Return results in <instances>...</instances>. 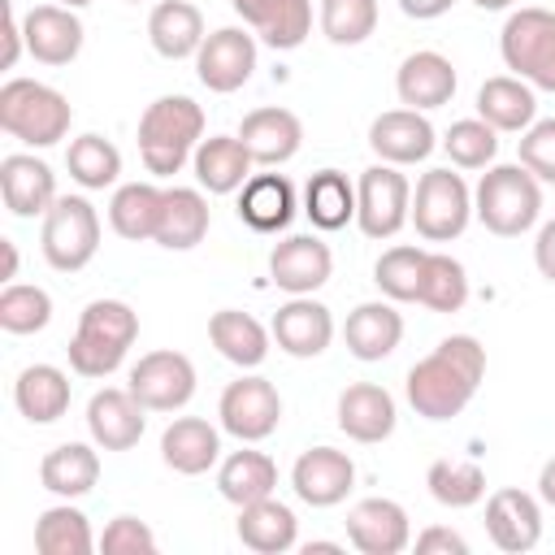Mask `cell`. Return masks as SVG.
<instances>
[{
	"instance_id": "7",
	"label": "cell",
	"mask_w": 555,
	"mask_h": 555,
	"mask_svg": "<svg viewBox=\"0 0 555 555\" xmlns=\"http://www.w3.org/2000/svg\"><path fill=\"white\" fill-rule=\"evenodd\" d=\"M43 260L56 273H78L100 251V212L82 195H56V204L43 217Z\"/></svg>"
},
{
	"instance_id": "2",
	"label": "cell",
	"mask_w": 555,
	"mask_h": 555,
	"mask_svg": "<svg viewBox=\"0 0 555 555\" xmlns=\"http://www.w3.org/2000/svg\"><path fill=\"white\" fill-rule=\"evenodd\" d=\"M134 338H139V317L126 299H91L78 312V330L65 347L69 369L78 377H108L121 369Z\"/></svg>"
},
{
	"instance_id": "35",
	"label": "cell",
	"mask_w": 555,
	"mask_h": 555,
	"mask_svg": "<svg viewBox=\"0 0 555 555\" xmlns=\"http://www.w3.org/2000/svg\"><path fill=\"white\" fill-rule=\"evenodd\" d=\"M208 338H212V347H217L230 364H238V369H260L264 356H269L273 330H264V325H260L251 312H243V308H221V312L208 317Z\"/></svg>"
},
{
	"instance_id": "12",
	"label": "cell",
	"mask_w": 555,
	"mask_h": 555,
	"mask_svg": "<svg viewBox=\"0 0 555 555\" xmlns=\"http://www.w3.org/2000/svg\"><path fill=\"white\" fill-rule=\"evenodd\" d=\"M251 69H256V35H247V30H238V26L212 30V35L199 43V52H195V74H199V82H204L208 91H217V95L238 91V87L251 78Z\"/></svg>"
},
{
	"instance_id": "53",
	"label": "cell",
	"mask_w": 555,
	"mask_h": 555,
	"mask_svg": "<svg viewBox=\"0 0 555 555\" xmlns=\"http://www.w3.org/2000/svg\"><path fill=\"white\" fill-rule=\"evenodd\" d=\"M451 4H455V0H399V9H403L408 17H416V22H434V17H442Z\"/></svg>"
},
{
	"instance_id": "43",
	"label": "cell",
	"mask_w": 555,
	"mask_h": 555,
	"mask_svg": "<svg viewBox=\"0 0 555 555\" xmlns=\"http://www.w3.org/2000/svg\"><path fill=\"white\" fill-rule=\"evenodd\" d=\"M425 247H412V243H399V247H386L373 264V282L386 299L395 304H412L421 295V273H425Z\"/></svg>"
},
{
	"instance_id": "56",
	"label": "cell",
	"mask_w": 555,
	"mask_h": 555,
	"mask_svg": "<svg viewBox=\"0 0 555 555\" xmlns=\"http://www.w3.org/2000/svg\"><path fill=\"white\" fill-rule=\"evenodd\" d=\"M325 551L334 555V551H343V546H338V542H308V546H304V555H325Z\"/></svg>"
},
{
	"instance_id": "55",
	"label": "cell",
	"mask_w": 555,
	"mask_h": 555,
	"mask_svg": "<svg viewBox=\"0 0 555 555\" xmlns=\"http://www.w3.org/2000/svg\"><path fill=\"white\" fill-rule=\"evenodd\" d=\"M0 251H4V282L17 278V243L13 238H0Z\"/></svg>"
},
{
	"instance_id": "31",
	"label": "cell",
	"mask_w": 555,
	"mask_h": 555,
	"mask_svg": "<svg viewBox=\"0 0 555 555\" xmlns=\"http://www.w3.org/2000/svg\"><path fill=\"white\" fill-rule=\"evenodd\" d=\"M191 165H195V182L208 195H230L251 178L256 160H251V152L243 147L238 134H212V139H199Z\"/></svg>"
},
{
	"instance_id": "18",
	"label": "cell",
	"mask_w": 555,
	"mask_h": 555,
	"mask_svg": "<svg viewBox=\"0 0 555 555\" xmlns=\"http://www.w3.org/2000/svg\"><path fill=\"white\" fill-rule=\"evenodd\" d=\"M273 343L295 356V360H312L334 343V317L325 304H317L312 295H291L278 312H273Z\"/></svg>"
},
{
	"instance_id": "21",
	"label": "cell",
	"mask_w": 555,
	"mask_h": 555,
	"mask_svg": "<svg viewBox=\"0 0 555 555\" xmlns=\"http://www.w3.org/2000/svg\"><path fill=\"white\" fill-rule=\"evenodd\" d=\"M395 421H399V408H395V395L377 382H351L343 395H338V429L351 438V442H386L395 434Z\"/></svg>"
},
{
	"instance_id": "57",
	"label": "cell",
	"mask_w": 555,
	"mask_h": 555,
	"mask_svg": "<svg viewBox=\"0 0 555 555\" xmlns=\"http://www.w3.org/2000/svg\"><path fill=\"white\" fill-rule=\"evenodd\" d=\"M477 9H486V13H499V9H512L516 0H473Z\"/></svg>"
},
{
	"instance_id": "3",
	"label": "cell",
	"mask_w": 555,
	"mask_h": 555,
	"mask_svg": "<svg viewBox=\"0 0 555 555\" xmlns=\"http://www.w3.org/2000/svg\"><path fill=\"white\" fill-rule=\"evenodd\" d=\"M204 139V108L191 95H160L139 117V156L147 173L173 178Z\"/></svg>"
},
{
	"instance_id": "34",
	"label": "cell",
	"mask_w": 555,
	"mask_h": 555,
	"mask_svg": "<svg viewBox=\"0 0 555 555\" xmlns=\"http://www.w3.org/2000/svg\"><path fill=\"white\" fill-rule=\"evenodd\" d=\"M147 39L165 61H186L208 39L204 35V13L191 0H160L147 17Z\"/></svg>"
},
{
	"instance_id": "9",
	"label": "cell",
	"mask_w": 555,
	"mask_h": 555,
	"mask_svg": "<svg viewBox=\"0 0 555 555\" xmlns=\"http://www.w3.org/2000/svg\"><path fill=\"white\" fill-rule=\"evenodd\" d=\"M412 221V182L399 165H369L356 182V225L369 238H395Z\"/></svg>"
},
{
	"instance_id": "10",
	"label": "cell",
	"mask_w": 555,
	"mask_h": 555,
	"mask_svg": "<svg viewBox=\"0 0 555 555\" xmlns=\"http://www.w3.org/2000/svg\"><path fill=\"white\" fill-rule=\"evenodd\" d=\"M130 395L147 408V412H178L191 403L195 395V364L182 351H147L139 356V364L130 369Z\"/></svg>"
},
{
	"instance_id": "1",
	"label": "cell",
	"mask_w": 555,
	"mask_h": 555,
	"mask_svg": "<svg viewBox=\"0 0 555 555\" xmlns=\"http://www.w3.org/2000/svg\"><path fill=\"white\" fill-rule=\"evenodd\" d=\"M481 382H486V347L473 334H451L408 369L403 390L416 416L451 421L473 403Z\"/></svg>"
},
{
	"instance_id": "27",
	"label": "cell",
	"mask_w": 555,
	"mask_h": 555,
	"mask_svg": "<svg viewBox=\"0 0 555 555\" xmlns=\"http://www.w3.org/2000/svg\"><path fill=\"white\" fill-rule=\"evenodd\" d=\"M477 117L490 121L499 134H525L538 121V95L516 74H494L477 91Z\"/></svg>"
},
{
	"instance_id": "19",
	"label": "cell",
	"mask_w": 555,
	"mask_h": 555,
	"mask_svg": "<svg viewBox=\"0 0 555 555\" xmlns=\"http://www.w3.org/2000/svg\"><path fill=\"white\" fill-rule=\"evenodd\" d=\"M0 195L13 217H48L56 204V173L30 152H9L0 160Z\"/></svg>"
},
{
	"instance_id": "41",
	"label": "cell",
	"mask_w": 555,
	"mask_h": 555,
	"mask_svg": "<svg viewBox=\"0 0 555 555\" xmlns=\"http://www.w3.org/2000/svg\"><path fill=\"white\" fill-rule=\"evenodd\" d=\"M65 169H69V178H74L78 186L104 191V186H113L117 173H121V152H117L104 134H78V139L69 143V152H65Z\"/></svg>"
},
{
	"instance_id": "20",
	"label": "cell",
	"mask_w": 555,
	"mask_h": 555,
	"mask_svg": "<svg viewBox=\"0 0 555 555\" xmlns=\"http://www.w3.org/2000/svg\"><path fill=\"white\" fill-rule=\"evenodd\" d=\"M369 147L386 165H416V160H425L438 147V134H434V126H429L425 113H416V108H390V113L373 117Z\"/></svg>"
},
{
	"instance_id": "52",
	"label": "cell",
	"mask_w": 555,
	"mask_h": 555,
	"mask_svg": "<svg viewBox=\"0 0 555 555\" xmlns=\"http://www.w3.org/2000/svg\"><path fill=\"white\" fill-rule=\"evenodd\" d=\"M533 264H538V273L555 286V217L538 230V238H533Z\"/></svg>"
},
{
	"instance_id": "36",
	"label": "cell",
	"mask_w": 555,
	"mask_h": 555,
	"mask_svg": "<svg viewBox=\"0 0 555 555\" xmlns=\"http://www.w3.org/2000/svg\"><path fill=\"white\" fill-rule=\"evenodd\" d=\"M39 481L43 490H52L56 499H82L95 490L100 481V455L87 442H61L43 455L39 464Z\"/></svg>"
},
{
	"instance_id": "25",
	"label": "cell",
	"mask_w": 555,
	"mask_h": 555,
	"mask_svg": "<svg viewBox=\"0 0 555 555\" xmlns=\"http://www.w3.org/2000/svg\"><path fill=\"white\" fill-rule=\"evenodd\" d=\"M230 4L273 52H291L312 35V0H230Z\"/></svg>"
},
{
	"instance_id": "33",
	"label": "cell",
	"mask_w": 555,
	"mask_h": 555,
	"mask_svg": "<svg viewBox=\"0 0 555 555\" xmlns=\"http://www.w3.org/2000/svg\"><path fill=\"white\" fill-rule=\"evenodd\" d=\"M212 225L208 199L199 186H165V208H160V225H156V243L169 251H191L195 243H204Z\"/></svg>"
},
{
	"instance_id": "44",
	"label": "cell",
	"mask_w": 555,
	"mask_h": 555,
	"mask_svg": "<svg viewBox=\"0 0 555 555\" xmlns=\"http://www.w3.org/2000/svg\"><path fill=\"white\" fill-rule=\"evenodd\" d=\"M425 486L442 507H473L486 499V473L473 460H434L425 473Z\"/></svg>"
},
{
	"instance_id": "14",
	"label": "cell",
	"mask_w": 555,
	"mask_h": 555,
	"mask_svg": "<svg viewBox=\"0 0 555 555\" xmlns=\"http://www.w3.org/2000/svg\"><path fill=\"white\" fill-rule=\"evenodd\" d=\"M347 542L360 551V555H399L412 546V525H408V512L403 503L395 499H360L351 512H347Z\"/></svg>"
},
{
	"instance_id": "26",
	"label": "cell",
	"mask_w": 555,
	"mask_h": 555,
	"mask_svg": "<svg viewBox=\"0 0 555 555\" xmlns=\"http://www.w3.org/2000/svg\"><path fill=\"white\" fill-rule=\"evenodd\" d=\"M399 338H403V317L395 312V299H369L347 312L343 343L356 360H364V364L386 360L399 347Z\"/></svg>"
},
{
	"instance_id": "40",
	"label": "cell",
	"mask_w": 555,
	"mask_h": 555,
	"mask_svg": "<svg viewBox=\"0 0 555 555\" xmlns=\"http://www.w3.org/2000/svg\"><path fill=\"white\" fill-rule=\"evenodd\" d=\"M95 546L100 542L91 538L87 516L78 507H69V499L56 503V507H48L35 520V551L39 555H91Z\"/></svg>"
},
{
	"instance_id": "50",
	"label": "cell",
	"mask_w": 555,
	"mask_h": 555,
	"mask_svg": "<svg viewBox=\"0 0 555 555\" xmlns=\"http://www.w3.org/2000/svg\"><path fill=\"white\" fill-rule=\"evenodd\" d=\"M416 551L421 555H464L468 551V542L455 533V529H447V525H429V529H421L416 533Z\"/></svg>"
},
{
	"instance_id": "11",
	"label": "cell",
	"mask_w": 555,
	"mask_h": 555,
	"mask_svg": "<svg viewBox=\"0 0 555 555\" xmlns=\"http://www.w3.org/2000/svg\"><path fill=\"white\" fill-rule=\"evenodd\" d=\"M217 416H221V429L234 434L238 442H260L278 429L282 421V399H278V386L269 377H238L221 390L217 399Z\"/></svg>"
},
{
	"instance_id": "59",
	"label": "cell",
	"mask_w": 555,
	"mask_h": 555,
	"mask_svg": "<svg viewBox=\"0 0 555 555\" xmlns=\"http://www.w3.org/2000/svg\"><path fill=\"white\" fill-rule=\"evenodd\" d=\"M126 4H139V0H126Z\"/></svg>"
},
{
	"instance_id": "51",
	"label": "cell",
	"mask_w": 555,
	"mask_h": 555,
	"mask_svg": "<svg viewBox=\"0 0 555 555\" xmlns=\"http://www.w3.org/2000/svg\"><path fill=\"white\" fill-rule=\"evenodd\" d=\"M22 48H26L22 17L13 13V0H4V56H0V65H4V69H13V65H17V56H22Z\"/></svg>"
},
{
	"instance_id": "32",
	"label": "cell",
	"mask_w": 555,
	"mask_h": 555,
	"mask_svg": "<svg viewBox=\"0 0 555 555\" xmlns=\"http://www.w3.org/2000/svg\"><path fill=\"white\" fill-rule=\"evenodd\" d=\"M13 403L30 425H52L69 412V373L56 364H26L13 382Z\"/></svg>"
},
{
	"instance_id": "47",
	"label": "cell",
	"mask_w": 555,
	"mask_h": 555,
	"mask_svg": "<svg viewBox=\"0 0 555 555\" xmlns=\"http://www.w3.org/2000/svg\"><path fill=\"white\" fill-rule=\"evenodd\" d=\"M52 321V295L43 286L9 282L0 291V330L4 334H39Z\"/></svg>"
},
{
	"instance_id": "46",
	"label": "cell",
	"mask_w": 555,
	"mask_h": 555,
	"mask_svg": "<svg viewBox=\"0 0 555 555\" xmlns=\"http://www.w3.org/2000/svg\"><path fill=\"white\" fill-rule=\"evenodd\" d=\"M377 30V0H321V35L338 48H356Z\"/></svg>"
},
{
	"instance_id": "30",
	"label": "cell",
	"mask_w": 555,
	"mask_h": 555,
	"mask_svg": "<svg viewBox=\"0 0 555 555\" xmlns=\"http://www.w3.org/2000/svg\"><path fill=\"white\" fill-rule=\"evenodd\" d=\"M234 533L256 555H282V551H291L299 542V520L282 499L269 494V499H256V503L238 507Z\"/></svg>"
},
{
	"instance_id": "38",
	"label": "cell",
	"mask_w": 555,
	"mask_h": 555,
	"mask_svg": "<svg viewBox=\"0 0 555 555\" xmlns=\"http://www.w3.org/2000/svg\"><path fill=\"white\" fill-rule=\"evenodd\" d=\"M273 486H278V464L264 451H234L217 468V490L234 507H247L256 499H269Z\"/></svg>"
},
{
	"instance_id": "5",
	"label": "cell",
	"mask_w": 555,
	"mask_h": 555,
	"mask_svg": "<svg viewBox=\"0 0 555 555\" xmlns=\"http://www.w3.org/2000/svg\"><path fill=\"white\" fill-rule=\"evenodd\" d=\"M74 108L69 100L35 78H9L0 87V130L26 147H52L69 134Z\"/></svg>"
},
{
	"instance_id": "13",
	"label": "cell",
	"mask_w": 555,
	"mask_h": 555,
	"mask_svg": "<svg viewBox=\"0 0 555 555\" xmlns=\"http://www.w3.org/2000/svg\"><path fill=\"white\" fill-rule=\"evenodd\" d=\"M291 486H295L299 503H308V507H334V503H343L351 494L356 464L338 447H308L295 460V468H291Z\"/></svg>"
},
{
	"instance_id": "22",
	"label": "cell",
	"mask_w": 555,
	"mask_h": 555,
	"mask_svg": "<svg viewBox=\"0 0 555 555\" xmlns=\"http://www.w3.org/2000/svg\"><path fill=\"white\" fill-rule=\"evenodd\" d=\"M22 35H26V52L39 65H69L82 52V22L65 4H35L22 17Z\"/></svg>"
},
{
	"instance_id": "16",
	"label": "cell",
	"mask_w": 555,
	"mask_h": 555,
	"mask_svg": "<svg viewBox=\"0 0 555 555\" xmlns=\"http://www.w3.org/2000/svg\"><path fill=\"white\" fill-rule=\"evenodd\" d=\"M147 408L130 395V386H104L87 403V429L100 451H130L147 429Z\"/></svg>"
},
{
	"instance_id": "39",
	"label": "cell",
	"mask_w": 555,
	"mask_h": 555,
	"mask_svg": "<svg viewBox=\"0 0 555 555\" xmlns=\"http://www.w3.org/2000/svg\"><path fill=\"white\" fill-rule=\"evenodd\" d=\"M304 212L317 230H343L356 221V182L343 169H317L304 186Z\"/></svg>"
},
{
	"instance_id": "28",
	"label": "cell",
	"mask_w": 555,
	"mask_h": 555,
	"mask_svg": "<svg viewBox=\"0 0 555 555\" xmlns=\"http://www.w3.org/2000/svg\"><path fill=\"white\" fill-rule=\"evenodd\" d=\"M238 221L256 234H278L295 221V186L286 173H251L238 186Z\"/></svg>"
},
{
	"instance_id": "6",
	"label": "cell",
	"mask_w": 555,
	"mask_h": 555,
	"mask_svg": "<svg viewBox=\"0 0 555 555\" xmlns=\"http://www.w3.org/2000/svg\"><path fill=\"white\" fill-rule=\"evenodd\" d=\"M503 65L538 91H555V13L516 9L499 30Z\"/></svg>"
},
{
	"instance_id": "42",
	"label": "cell",
	"mask_w": 555,
	"mask_h": 555,
	"mask_svg": "<svg viewBox=\"0 0 555 555\" xmlns=\"http://www.w3.org/2000/svg\"><path fill=\"white\" fill-rule=\"evenodd\" d=\"M416 304H425L429 312H460L468 304V273H464V264L455 256H447V251H429Z\"/></svg>"
},
{
	"instance_id": "45",
	"label": "cell",
	"mask_w": 555,
	"mask_h": 555,
	"mask_svg": "<svg viewBox=\"0 0 555 555\" xmlns=\"http://www.w3.org/2000/svg\"><path fill=\"white\" fill-rule=\"evenodd\" d=\"M442 147L460 169H490V160L499 156V130L481 117H460L442 134Z\"/></svg>"
},
{
	"instance_id": "48",
	"label": "cell",
	"mask_w": 555,
	"mask_h": 555,
	"mask_svg": "<svg viewBox=\"0 0 555 555\" xmlns=\"http://www.w3.org/2000/svg\"><path fill=\"white\" fill-rule=\"evenodd\" d=\"M520 165L538 182H555V117H542L520 134Z\"/></svg>"
},
{
	"instance_id": "54",
	"label": "cell",
	"mask_w": 555,
	"mask_h": 555,
	"mask_svg": "<svg viewBox=\"0 0 555 555\" xmlns=\"http://www.w3.org/2000/svg\"><path fill=\"white\" fill-rule=\"evenodd\" d=\"M538 499L555 507V455H551V460L542 464V473H538Z\"/></svg>"
},
{
	"instance_id": "17",
	"label": "cell",
	"mask_w": 555,
	"mask_h": 555,
	"mask_svg": "<svg viewBox=\"0 0 555 555\" xmlns=\"http://www.w3.org/2000/svg\"><path fill=\"white\" fill-rule=\"evenodd\" d=\"M486 533L499 551L507 555H525L538 546L542 538V507L529 490H516V486H503L486 499Z\"/></svg>"
},
{
	"instance_id": "49",
	"label": "cell",
	"mask_w": 555,
	"mask_h": 555,
	"mask_svg": "<svg viewBox=\"0 0 555 555\" xmlns=\"http://www.w3.org/2000/svg\"><path fill=\"white\" fill-rule=\"evenodd\" d=\"M100 551L104 555H152L156 551V533L139 520V516H113L100 533Z\"/></svg>"
},
{
	"instance_id": "15",
	"label": "cell",
	"mask_w": 555,
	"mask_h": 555,
	"mask_svg": "<svg viewBox=\"0 0 555 555\" xmlns=\"http://www.w3.org/2000/svg\"><path fill=\"white\" fill-rule=\"evenodd\" d=\"M334 273V251L317 234H291L269 251V278L286 295H312L330 282Z\"/></svg>"
},
{
	"instance_id": "24",
	"label": "cell",
	"mask_w": 555,
	"mask_h": 555,
	"mask_svg": "<svg viewBox=\"0 0 555 555\" xmlns=\"http://www.w3.org/2000/svg\"><path fill=\"white\" fill-rule=\"evenodd\" d=\"M455 87H460L455 65H451L442 52H434V48H421V52L403 56V65H399V74H395L399 100H403L408 108H416V113H429V108L451 104Z\"/></svg>"
},
{
	"instance_id": "4",
	"label": "cell",
	"mask_w": 555,
	"mask_h": 555,
	"mask_svg": "<svg viewBox=\"0 0 555 555\" xmlns=\"http://www.w3.org/2000/svg\"><path fill=\"white\" fill-rule=\"evenodd\" d=\"M473 217L499 238H520L542 217V182L520 160L490 165L473 191Z\"/></svg>"
},
{
	"instance_id": "23",
	"label": "cell",
	"mask_w": 555,
	"mask_h": 555,
	"mask_svg": "<svg viewBox=\"0 0 555 555\" xmlns=\"http://www.w3.org/2000/svg\"><path fill=\"white\" fill-rule=\"evenodd\" d=\"M238 139H243V147L251 152L256 165L278 169V165H286V160L299 152V143H304V121H299L291 108L264 104V108H251V113L243 117Z\"/></svg>"
},
{
	"instance_id": "8",
	"label": "cell",
	"mask_w": 555,
	"mask_h": 555,
	"mask_svg": "<svg viewBox=\"0 0 555 555\" xmlns=\"http://www.w3.org/2000/svg\"><path fill=\"white\" fill-rule=\"evenodd\" d=\"M473 221V191L460 173L451 169H429L421 173L412 191V225L425 243H451L468 230Z\"/></svg>"
},
{
	"instance_id": "58",
	"label": "cell",
	"mask_w": 555,
	"mask_h": 555,
	"mask_svg": "<svg viewBox=\"0 0 555 555\" xmlns=\"http://www.w3.org/2000/svg\"><path fill=\"white\" fill-rule=\"evenodd\" d=\"M56 4H65V9H87L91 0H56Z\"/></svg>"
},
{
	"instance_id": "29",
	"label": "cell",
	"mask_w": 555,
	"mask_h": 555,
	"mask_svg": "<svg viewBox=\"0 0 555 555\" xmlns=\"http://www.w3.org/2000/svg\"><path fill=\"white\" fill-rule=\"evenodd\" d=\"M160 460L182 477H199L221 460V434L204 416H178L160 434Z\"/></svg>"
},
{
	"instance_id": "37",
	"label": "cell",
	"mask_w": 555,
	"mask_h": 555,
	"mask_svg": "<svg viewBox=\"0 0 555 555\" xmlns=\"http://www.w3.org/2000/svg\"><path fill=\"white\" fill-rule=\"evenodd\" d=\"M160 208H165V186L126 182V186H117L113 199H108V225H113L121 238L143 243V238H156Z\"/></svg>"
}]
</instances>
